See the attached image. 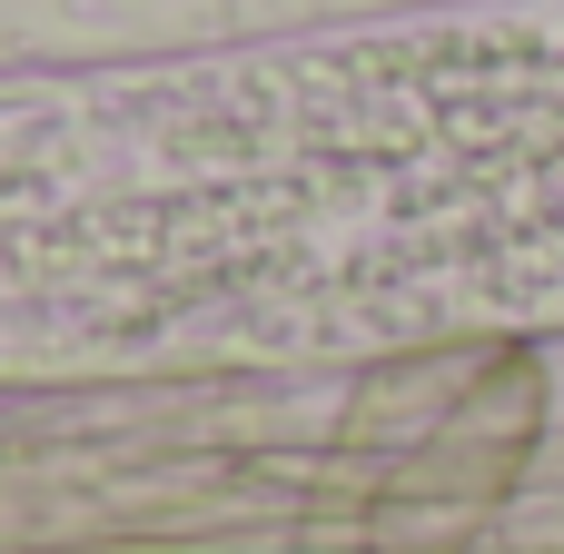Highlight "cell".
I'll return each instance as SVG.
<instances>
[{"label":"cell","mask_w":564,"mask_h":554,"mask_svg":"<svg viewBox=\"0 0 564 554\" xmlns=\"http://www.w3.org/2000/svg\"><path fill=\"white\" fill-rule=\"evenodd\" d=\"M20 377L327 367L564 327V0L20 59Z\"/></svg>","instance_id":"1"},{"label":"cell","mask_w":564,"mask_h":554,"mask_svg":"<svg viewBox=\"0 0 564 554\" xmlns=\"http://www.w3.org/2000/svg\"><path fill=\"white\" fill-rule=\"evenodd\" d=\"M347 10H406V0H20L30 50L50 20H69V59L89 50H178V40H238V30H297V20H347Z\"/></svg>","instance_id":"2"}]
</instances>
